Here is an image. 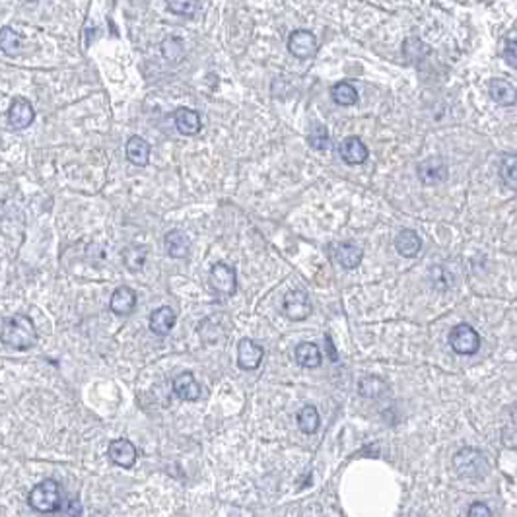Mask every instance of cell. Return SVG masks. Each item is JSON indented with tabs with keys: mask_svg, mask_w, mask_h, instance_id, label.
Instances as JSON below:
<instances>
[{
	"mask_svg": "<svg viewBox=\"0 0 517 517\" xmlns=\"http://www.w3.org/2000/svg\"><path fill=\"white\" fill-rule=\"evenodd\" d=\"M0 49L8 57H16L18 55V51H20V38L16 35L14 30H10V28H2L0 30Z\"/></svg>",
	"mask_w": 517,
	"mask_h": 517,
	"instance_id": "cell-28",
	"label": "cell"
},
{
	"mask_svg": "<svg viewBox=\"0 0 517 517\" xmlns=\"http://www.w3.org/2000/svg\"><path fill=\"white\" fill-rule=\"evenodd\" d=\"M296 362L304 368H319L321 365V350L313 343H300L294 350Z\"/></svg>",
	"mask_w": 517,
	"mask_h": 517,
	"instance_id": "cell-22",
	"label": "cell"
},
{
	"mask_svg": "<svg viewBox=\"0 0 517 517\" xmlns=\"http://www.w3.org/2000/svg\"><path fill=\"white\" fill-rule=\"evenodd\" d=\"M174 393L183 401H197L200 397V385L191 372L179 373L174 380Z\"/></svg>",
	"mask_w": 517,
	"mask_h": 517,
	"instance_id": "cell-16",
	"label": "cell"
},
{
	"mask_svg": "<svg viewBox=\"0 0 517 517\" xmlns=\"http://www.w3.org/2000/svg\"><path fill=\"white\" fill-rule=\"evenodd\" d=\"M35 119V111L33 106L25 98H16L12 101V106L8 109V123L12 129H28L31 123Z\"/></svg>",
	"mask_w": 517,
	"mask_h": 517,
	"instance_id": "cell-10",
	"label": "cell"
},
{
	"mask_svg": "<svg viewBox=\"0 0 517 517\" xmlns=\"http://www.w3.org/2000/svg\"><path fill=\"white\" fill-rule=\"evenodd\" d=\"M364 258V249L354 242H343L336 245V261L344 266V268H356Z\"/></svg>",
	"mask_w": 517,
	"mask_h": 517,
	"instance_id": "cell-21",
	"label": "cell"
},
{
	"mask_svg": "<svg viewBox=\"0 0 517 517\" xmlns=\"http://www.w3.org/2000/svg\"><path fill=\"white\" fill-rule=\"evenodd\" d=\"M164 245H166V251L171 258H185L191 251V239L187 237V234H183L179 229H171L169 234H166Z\"/></svg>",
	"mask_w": 517,
	"mask_h": 517,
	"instance_id": "cell-19",
	"label": "cell"
},
{
	"mask_svg": "<svg viewBox=\"0 0 517 517\" xmlns=\"http://www.w3.org/2000/svg\"><path fill=\"white\" fill-rule=\"evenodd\" d=\"M282 309L290 321H304L312 313V302L304 290H292L284 300Z\"/></svg>",
	"mask_w": 517,
	"mask_h": 517,
	"instance_id": "cell-8",
	"label": "cell"
},
{
	"mask_svg": "<svg viewBox=\"0 0 517 517\" xmlns=\"http://www.w3.org/2000/svg\"><path fill=\"white\" fill-rule=\"evenodd\" d=\"M146 257H148V249L146 247H129L123 251V261H125V266L132 271V273H138L142 271V266L146 263Z\"/></svg>",
	"mask_w": 517,
	"mask_h": 517,
	"instance_id": "cell-26",
	"label": "cell"
},
{
	"mask_svg": "<svg viewBox=\"0 0 517 517\" xmlns=\"http://www.w3.org/2000/svg\"><path fill=\"white\" fill-rule=\"evenodd\" d=\"M325 339H327V348H329V356H331V360H333V362H336V360H339V358H336V350H335V346H333V344H331V336H325Z\"/></svg>",
	"mask_w": 517,
	"mask_h": 517,
	"instance_id": "cell-33",
	"label": "cell"
},
{
	"mask_svg": "<svg viewBox=\"0 0 517 517\" xmlns=\"http://www.w3.org/2000/svg\"><path fill=\"white\" fill-rule=\"evenodd\" d=\"M317 49H319V43H317V38L312 31L296 30L290 33L288 51L296 59H312L317 55Z\"/></svg>",
	"mask_w": 517,
	"mask_h": 517,
	"instance_id": "cell-5",
	"label": "cell"
},
{
	"mask_svg": "<svg viewBox=\"0 0 517 517\" xmlns=\"http://www.w3.org/2000/svg\"><path fill=\"white\" fill-rule=\"evenodd\" d=\"M265 356V350L261 344H257L251 339H242L237 344V365L245 370V372H251L257 370Z\"/></svg>",
	"mask_w": 517,
	"mask_h": 517,
	"instance_id": "cell-9",
	"label": "cell"
},
{
	"mask_svg": "<svg viewBox=\"0 0 517 517\" xmlns=\"http://www.w3.org/2000/svg\"><path fill=\"white\" fill-rule=\"evenodd\" d=\"M339 154H341V158H343L346 164L350 166H360V164H364L368 160V146L364 144V140L360 137H346L339 144Z\"/></svg>",
	"mask_w": 517,
	"mask_h": 517,
	"instance_id": "cell-11",
	"label": "cell"
},
{
	"mask_svg": "<svg viewBox=\"0 0 517 517\" xmlns=\"http://www.w3.org/2000/svg\"><path fill=\"white\" fill-rule=\"evenodd\" d=\"M150 331L154 335L158 336H166L171 333V329L175 325V312L169 307V305H164V307H158L150 313Z\"/></svg>",
	"mask_w": 517,
	"mask_h": 517,
	"instance_id": "cell-15",
	"label": "cell"
},
{
	"mask_svg": "<svg viewBox=\"0 0 517 517\" xmlns=\"http://www.w3.org/2000/svg\"><path fill=\"white\" fill-rule=\"evenodd\" d=\"M395 249L404 258L419 257L420 249H422V239L414 229H401L395 237Z\"/></svg>",
	"mask_w": 517,
	"mask_h": 517,
	"instance_id": "cell-13",
	"label": "cell"
},
{
	"mask_svg": "<svg viewBox=\"0 0 517 517\" xmlns=\"http://www.w3.org/2000/svg\"><path fill=\"white\" fill-rule=\"evenodd\" d=\"M210 284L216 292H220L224 296H234L237 290V274L234 266L226 265V263H216L210 268Z\"/></svg>",
	"mask_w": 517,
	"mask_h": 517,
	"instance_id": "cell-6",
	"label": "cell"
},
{
	"mask_svg": "<svg viewBox=\"0 0 517 517\" xmlns=\"http://www.w3.org/2000/svg\"><path fill=\"white\" fill-rule=\"evenodd\" d=\"M448 164L441 156H430L426 160H422L416 168V175L424 185H436L448 179Z\"/></svg>",
	"mask_w": 517,
	"mask_h": 517,
	"instance_id": "cell-7",
	"label": "cell"
},
{
	"mask_svg": "<svg viewBox=\"0 0 517 517\" xmlns=\"http://www.w3.org/2000/svg\"><path fill=\"white\" fill-rule=\"evenodd\" d=\"M0 341L16 350H28L38 341V331L33 327V321L23 315L16 313L2 323L0 329Z\"/></svg>",
	"mask_w": 517,
	"mask_h": 517,
	"instance_id": "cell-1",
	"label": "cell"
},
{
	"mask_svg": "<svg viewBox=\"0 0 517 517\" xmlns=\"http://www.w3.org/2000/svg\"><path fill=\"white\" fill-rule=\"evenodd\" d=\"M127 160L135 166H148L150 161V144L142 137H130L127 142Z\"/></svg>",
	"mask_w": 517,
	"mask_h": 517,
	"instance_id": "cell-20",
	"label": "cell"
},
{
	"mask_svg": "<svg viewBox=\"0 0 517 517\" xmlns=\"http://www.w3.org/2000/svg\"><path fill=\"white\" fill-rule=\"evenodd\" d=\"M516 49H517L516 35H511V38L506 41V47H504V57H506V61H508V64H510L511 69H516V64H517Z\"/></svg>",
	"mask_w": 517,
	"mask_h": 517,
	"instance_id": "cell-31",
	"label": "cell"
},
{
	"mask_svg": "<svg viewBox=\"0 0 517 517\" xmlns=\"http://www.w3.org/2000/svg\"><path fill=\"white\" fill-rule=\"evenodd\" d=\"M488 93L500 106H516V88H513L511 82L504 80V78H492L488 82Z\"/></svg>",
	"mask_w": 517,
	"mask_h": 517,
	"instance_id": "cell-17",
	"label": "cell"
},
{
	"mask_svg": "<svg viewBox=\"0 0 517 517\" xmlns=\"http://www.w3.org/2000/svg\"><path fill=\"white\" fill-rule=\"evenodd\" d=\"M469 517H492V511L484 504H472L469 508Z\"/></svg>",
	"mask_w": 517,
	"mask_h": 517,
	"instance_id": "cell-32",
	"label": "cell"
},
{
	"mask_svg": "<svg viewBox=\"0 0 517 517\" xmlns=\"http://www.w3.org/2000/svg\"><path fill=\"white\" fill-rule=\"evenodd\" d=\"M517 160L516 154H508L504 156L502 161H500V177L502 181L510 187V189H516L517 187Z\"/></svg>",
	"mask_w": 517,
	"mask_h": 517,
	"instance_id": "cell-27",
	"label": "cell"
},
{
	"mask_svg": "<svg viewBox=\"0 0 517 517\" xmlns=\"http://www.w3.org/2000/svg\"><path fill=\"white\" fill-rule=\"evenodd\" d=\"M307 140H309V146L315 148V150H327L329 146H331V138H329V132L325 129V125H313L312 130H309V135H307Z\"/></svg>",
	"mask_w": 517,
	"mask_h": 517,
	"instance_id": "cell-29",
	"label": "cell"
},
{
	"mask_svg": "<svg viewBox=\"0 0 517 517\" xmlns=\"http://www.w3.org/2000/svg\"><path fill=\"white\" fill-rule=\"evenodd\" d=\"M109 307L117 315H129L137 307V292L129 288V286H119L113 292V296H111Z\"/></svg>",
	"mask_w": 517,
	"mask_h": 517,
	"instance_id": "cell-14",
	"label": "cell"
},
{
	"mask_svg": "<svg viewBox=\"0 0 517 517\" xmlns=\"http://www.w3.org/2000/svg\"><path fill=\"white\" fill-rule=\"evenodd\" d=\"M168 8L177 16H185V18H191L195 16L200 10V4L198 2H168Z\"/></svg>",
	"mask_w": 517,
	"mask_h": 517,
	"instance_id": "cell-30",
	"label": "cell"
},
{
	"mask_svg": "<svg viewBox=\"0 0 517 517\" xmlns=\"http://www.w3.org/2000/svg\"><path fill=\"white\" fill-rule=\"evenodd\" d=\"M137 448L135 443L129 440H113L109 443V457L115 465L130 469L132 465L137 463Z\"/></svg>",
	"mask_w": 517,
	"mask_h": 517,
	"instance_id": "cell-12",
	"label": "cell"
},
{
	"mask_svg": "<svg viewBox=\"0 0 517 517\" xmlns=\"http://www.w3.org/2000/svg\"><path fill=\"white\" fill-rule=\"evenodd\" d=\"M449 346L455 354L461 356H472L480 348L479 331L467 323H459L449 331Z\"/></svg>",
	"mask_w": 517,
	"mask_h": 517,
	"instance_id": "cell-4",
	"label": "cell"
},
{
	"mask_svg": "<svg viewBox=\"0 0 517 517\" xmlns=\"http://www.w3.org/2000/svg\"><path fill=\"white\" fill-rule=\"evenodd\" d=\"M174 121L177 130H179L181 135H185V137H193V135H197L198 130L203 129L200 115H198L197 111H193V109H187V107H183V109H177V111H175Z\"/></svg>",
	"mask_w": 517,
	"mask_h": 517,
	"instance_id": "cell-18",
	"label": "cell"
},
{
	"mask_svg": "<svg viewBox=\"0 0 517 517\" xmlns=\"http://www.w3.org/2000/svg\"><path fill=\"white\" fill-rule=\"evenodd\" d=\"M389 385L385 381L377 377V375H365L360 380L358 383V391L360 395L368 397V399H377V397H383L387 393Z\"/></svg>",
	"mask_w": 517,
	"mask_h": 517,
	"instance_id": "cell-23",
	"label": "cell"
},
{
	"mask_svg": "<svg viewBox=\"0 0 517 517\" xmlns=\"http://www.w3.org/2000/svg\"><path fill=\"white\" fill-rule=\"evenodd\" d=\"M30 504L33 510L41 511V513H53L61 508V490L55 480L47 479L39 482L38 487L31 488L30 492Z\"/></svg>",
	"mask_w": 517,
	"mask_h": 517,
	"instance_id": "cell-3",
	"label": "cell"
},
{
	"mask_svg": "<svg viewBox=\"0 0 517 517\" xmlns=\"http://www.w3.org/2000/svg\"><path fill=\"white\" fill-rule=\"evenodd\" d=\"M333 99H335V103L343 107L354 106L358 101V90L350 82H339L333 88Z\"/></svg>",
	"mask_w": 517,
	"mask_h": 517,
	"instance_id": "cell-25",
	"label": "cell"
},
{
	"mask_svg": "<svg viewBox=\"0 0 517 517\" xmlns=\"http://www.w3.org/2000/svg\"><path fill=\"white\" fill-rule=\"evenodd\" d=\"M319 412L315 407L312 404H307L304 407L302 411L297 412V426L304 433H315L317 432V428H319Z\"/></svg>",
	"mask_w": 517,
	"mask_h": 517,
	"instance_id": "cell-24",
	"label": "cell"
},
{
	"mask_svg": "<svg viewBox=\"0 0 517 517\" xmlns=\"http://www.w3.org/2000/svg\"><path fill=\"white\" fill-rule=\"evenodd\" d=\"M453 467L455 471L465 477V479L480 480L484 479L490 471V465H488L487 455L475 448H463L459 449L453 457Z\"/></svg>",
	"mask_w": 517,
	"mask_h": 517,
	"instance_id": "cell-2",
	"label": "cell"
}]
</instances>
